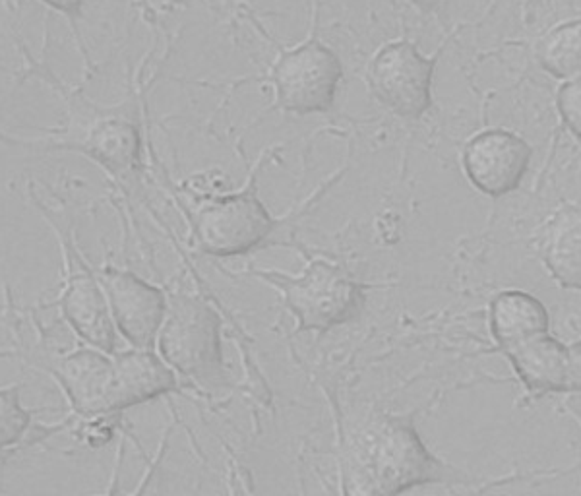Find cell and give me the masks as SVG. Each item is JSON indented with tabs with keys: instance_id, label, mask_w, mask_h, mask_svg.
Wrapping results in <instances>:
<instances>
[{
	"instance_id": "cell-6",
	"label": "cell",
	"mask_w": 581,
	"mask_h": 496,
	"mask_svg": "<svg viewBox=\"0 0 581 496\" xmlns=\"http://www.w3.org/2000/svg\"><path fill=\"white\" fill-rule=\"evenodd\" d=\"M276 229L277 219L258 196L256 171L241 190L214 196L194 216L198 247L215 258L248 254L262 247Z\"/></svg>"
},
{
	"instance_id": "cell-8",
	"label": "cell",
	"mask_w": 581,
	"mask_h": 496,
	"mask_svg": "<svg viewBox=\"0 0 581 496\" xmlns=\"http://www.w3.org/2000/svg\"><path fill=\"white\" fill-rule=\"evenodd\" d=\"M45 217L57 231L64 260L61 291L51 307L59 309L62 320L76 334L80 343L107 355H115L119 351V334L97 274L82 258L76 243L72 241V235L59 229L51 217Z\"/></svg>"
},
{
	"instance_id": "cell-17",
	"label": "cell",
	"mask_w": 581,
	"mask_h": 496,
	"mask_svg": "<svg viewBox=\"0 0 581 496\" xmlns=\"http://www.w3.org/2000/svg\"><path fill=\"white\" fill-rule=\"evenodd\" d=\"M341 496H394L382 491L343 450L339 454Z\"/></svg>"
},
{
	"instance_id": "cell-23",
	"label": "cell",
	"mask_w": 581,
	"mask_h": 496,
	"mask_svg": "<svg viewBox=\"0 0 581 496\" xmlns=\"http://www.w3.org/2000/svg\"><path fill=\"white\" fill-rule=\"evenodd\" d=\"M0 357H14V351H12V349H4V347L0 345Z\"/></svg>"
},
{
	"instance_id": "cell-21",
	"label": "cell",
	"mask_w": 581,
	"mask_h": 496,
	"mask_svg": "<svg viewBox=\"0 0 581 496\" xmlns=\"http://www.w3.org/2000/svg\"><path fill=\"white\" fill-rule=\"evenodd\" d=\"M39 2H43L47 8L59 12L62 16H66L68 22L76 30V22H78V18L82 14V8H84L86 0H39Z\"/></svg>"
},
{
	"instance_id": "cell-14",
	"label": "cell",
	"mask_w": 581,
	"mask_h": 496,
	"mask_svg": "<svg viewBox=\"0 0 581 496\" xmlns=\"http://www.w3.org/2000/svg\"><path fill=\"white\" fill-rule=\"evenodd\" d=\"M539 254L562 289L581 291V206H566L551 217L539 235Z\"/></svg>"
},
{
	"instance_id": "cell-13",
	"label": "cell",
	"mask_w": 581,
	"mask_h": 496,
	"mask_svg": "<svg viewBox=\"0 0 581 496\" xmlns=\"http://www.w3.org/2000/svg\"><path fill=\"white\" fill-rule=\"evenodd\" d=\"M551 314L535 295L506 289L489 303V332L498 351H508L523 341L549 334Z\"/></svg>"
},
{
	"instance_id": "cell-7",
	"label": "cell",
	"mask_w": 581,
	"mask_h": 496,
	"mask_svg": "<svg viewBox=\"0 0 581 496\" xmlns=\"http://www.w3.org/2000/svg\"><path fill=\"white\" fill-rule=\"evenodd\" d=\"M341 78V59L316 35L293 49L281 51L270 72L277 107L283 113L301 117L330 113L336 105Z\"/></svg>"
},
{
	"instance_id": "cell-20",
	"label": "cell",
	"mask_w": 581,
	"mask_h": 496,
	"mask_svg": "<svg viewBox=\"0 0 581 496\" xmlns=\"http://www.w3.org/2000/svg\"><path fill=\"white\" fill-rule=\"evenodd\" d=\"M175 431V423H171L165 431H163V436H161V440H159V446H157V452H155V456H153L152 460H150V464L146 467V471H144V475H142V479H140V483L130 491V493H126V495H111V496H146L148 493V487L152 485L153 475H155V471H157V467L161 465L163 462V456L167 454V448H169V438H171V434Z\"/></svg>"
},
{
	"instance_id": "cell-9",
	"label": "cell",
	"mask_w": 581,
	"mask_h": 496,
	"mask_svg": "<svg viewBox=\"0 0 581 496\" xmlns=\"http://www.w3.org/2000/svg\"><path fill=\"white\" fill-rule=\"evenodd\" d=\"M440 53L442 49L434 57H425L407 39L386 43L368 66L370 92L401 119H421L432 107V80Z\"/></svg>"
},
{
	"instance_id": "cell-12",
	"label": "cell",
	"mask_w": 581,
	"mask_h": 496,
	"mask_svg": "<svg viewBox=\"0 0 581 496\" xmlns=\"http://www.w3.org/2000/svg\"><path fill=\"white\" fill-rule=\"evenodd\" d=\"M527 398L539 400L549 394H566L570 371V345L551 334L537 336L504 351Z\"/></svg>"
},
{
	"instance_id": "cell-19",
	"label": "cell",
	"mask_w": 581,
	"mask_h": 496,
	"mask_svg": "<svg viewBox=\"0 0 581 496\" xmlns=\"http://www.w3.org/2000/svg\"><path fill=\"white\" fill-rule=\"evenodd\" d=\"M566 407L581 423V340L570 345V371L566 388Z\"/></svg>"
},
{
	"instance_id": "cell-22",
	"label": "cell",
	"mask_w": 581,
	"mask_h": 496,
	"mask_svg": "<svg viewBox=\"0 0 581 496\" xmlns=\"http://www.w3.org/2000/svg\"><path fill=\"white\" fill-rule=\"evenodd\" d=\"M409 2L415 4V6H419V8H423V10H429V8H434L442 0H409Z\"/></svg>"
},
{
	"instance_id": "cell-5",
	"label": "cell",
	"mask_w": 581,
	"mask_h": 496,
	"mask_svg": "<svg viewBox=\"0 0 581 496\" xmlns=\"http://www.w3.org/2000/svg\"><path fill=\"white\" fill-rule=\"evenodd\" d=\"M169 305L155 341L159 357L181 378L200 388L227 386L221 347V318L214 307L194 295H167Z\"/></svg>"
},
{
	"instance_id": "cell-1",
	"label": "cell",
	"mask_w": 581,
	"mask_h": 496,
	"mask_svg": "<svg viewBox=\"0 0 581 496\" xmlns=\"http://www.w3.org/2000/svg\"><path fill=\"white\" fill-rule=\"evenodd\" d=\"M14 357L49 374L70 405V415L84 421L117 417L169 392V372L152 349L128 347L107 355L84 343L55 349L41 340L35 349L22 347Z\"/></svg>"
},
{
	"instance_id": "cell-2",
	"label": "cell",
	"mask_w": 581,
	"mask_h": 496,
	"mask_svg": "<svg viewBox=\"0 0 581 496\" xmlns=\"http://www.w3.org/2000/svg\"><path fill=\"white\" fill-rule=\"evenodd\" d=\"M51 82L66 101V123L47 128L43 136H16L0 130V144L37 152H74L86 155L119 181L136 175L142 163V121L136 99L99 105L84 93Z\"/></svg>"
},
{
	"instance_id": "cell-24",
	"label": "cell",
	"mask_w": 581,
	"mask_h": 496,
	"mask_svg": "<svg viewBox=\"0 0 581 496\" xmlns=\"http://www.w3.org/2000/svg\"><path fill=\"white\" fill-rule=\"evenodd\" d=\"M0 485H2V479H0Z\"/></svg>"
},
{
	"instance_id": "cell-3",
	"label": "cell",
	"mask_w": 581,
	"mask_h": 496,
	"mask_svg": "<svg viewBox=\"0 0 581 496\" xmlns=\"http://www.w3.org/2000/svg\"><path fill=\"white\" fill-rule=\"evenodd\" d=\"M341 450L390 495L401 496L423 485L467 483L465 473L430 452L413 415L372 417Z\"/></svg>"
},
{
	"instance_id": "cell-15",
	"label": "cell",
	"mask_w": 581,
	"mask_h": 496,
	"mask_svg": "<svg viewBox=\"0 0 581 496\" xmlns=\"http://www.w3.org/2000/svg\"><path fill=\"white\" fill-rule=\"evenodd\" d=\"M47 409L26 407L22 403V384L18 382L0 386V467H4L12 452L62 433L74 423L72 415L59 423H35V417Z\"/></svg>"
},
{
	"instance_id": "cell-10",
	"label": "cell",
	"mask_w": 581,
	"mask_h": 496,
	"mask_svg": "<svg viewBox=\"0 0 581 496\" xmlns=\"http://www.w3.org/2000/svg\"><path fill=\"white\" fill-rule=\"evenodd\" d=\"M95 274L105 291L119 338L134 349H155L169 305L165 289L113 266H103Z\"/></svg>"
},
{
	"instance_id": "cell-11",
	"label": "cell",
	"mask_w": 581,
	"mask_h": 496,
	"mask_svg": "<svg viewBox=\"0 0 581 496\" xmlns=\"http://www.w3.org/2000/svg\"><path fill=\"white\" fill-rule=\"evenodd\" d=\"M531 155V146L516 132L489 128L465 144L461 165L473 188L489 198H502L520 188Z\"/></svg>"
},
{
	"instance_id": "cell-4",
	"label": "cell",
	"mask_w": 581,
	"mask_h": 496,
	"mask_svg": "<svg viewBox=\"0 0 581 496\" xmlns=\"http://www.w3.org/2000/svg\"><path fill=\"white\" fill-rule=\"evenodd\" d=\"M248 274L274 287L285 309L295 318V334H328L357 320L367 307L368 283L341 264L312 258L301 274L250 268Z\"/></svg>"
},
{
	"instance_id": "cell-18",
	"label": "cell",
	"mask_w": 581,
	"mask_h": 496,
	"mask_svg": "<svg viewBox=\"0 0 581 496\" xmlns=\"http://www.w3.org/2000/svg\"><path fill=\"white\" fill-rule=\"evenodd\" d=\"M556 107L564 126L581 142V76L566 80L556 93Z\"/></svg>"
},
{
	"instance_id": "cell-16",
	"label": "cell",
	"mask_w": 581,
	"mask_h": 496,
	"mask_svg": "<svg viewBox=\"0 0 581 496\" xmlns=\"http://www.w3.org/2000/svg\"><path fill=\"white\" fill-rule=\"evenodd\" d=\"M541 66L556 78L581 76V20H572L549 31L537 49Z\"/></svg>"
}]
</instances>
